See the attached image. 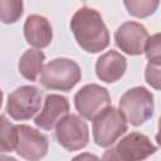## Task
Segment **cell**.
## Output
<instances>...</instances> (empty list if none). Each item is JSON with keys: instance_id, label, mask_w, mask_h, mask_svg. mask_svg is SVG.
<instances>
[{"instance_id": "2e32d148", "label": "cell", "mask_w": 161, "mask_h": 161, "mask_svg": "<svg viewBox=\"0 0 161 161\" xmlns=\"http://www.w3.org/2000/svg\"><path fill=\"white\" fill-rule=\"evenodd\" d=\"M127 13L137 19H145L156 13L160 0H123Z\"/></svg>"}, {"instance_id": "9c48e42d", "label": "cell", "mask_w": 161, "mask_h": 161, "mask_svg": "<svg viewBox=\"0 0 161 161\" xmlns=\"http://www.w3.org/2000/svg\"><path fill=\"white\" fill-rule=\"evenodd\" d=\"M148 38L147 29L137 21H125L114 31L117 48L128 55L143 54Z\"/></svg>"}, {"instance_id": "52a82bcc", "label": "cell", "mask_w": 161, "mask_h": 161, "mask_svg": "<svg viewBox=\"0 0 161 161\" xmlns=\"http://www.w3.org/2000/svg\"><path fill=\"white\" fill-rule=\"evenodd\" d=\"M58 143L67 151H78L89 142L88 125L77 114H67L55 127Z\"/></svg>"}, {"instance_id": "30bf717a", "label": "cell", "mask_w": 161, "mask_h": 161, "mask_svg": "<svg viewBox=\"0 0 161 161\" xmlns=\"http://www.w3.org/2000/svg\"><path fill=\"white\" fill-rule=\"evenodd\" d=\"M19 138L16 145V153L30 161H36L48 153L49 142L44 133L28 125H18Z\"/></svg>"}, {"instance_id": "6da1fadb", "label": "cell", "mask_w": 161, "mask_h": 161, "mask_svg": "<svg viewBox=\"0 0 161 161\" xmlns=\"http://www.w3.org/2000/svg\"><path fill=\"white\" fill-rule=\"evenodd\" d=\"M69 26L77 44L87 53H99L109 45V31L101 13L93 8L78 9Z\"/></svg>"}, {"instance_id": "d6986e66", "label": "cell", "mask_w": 161, "mask_h": 161, "mask_svg": "<svg viewBox=\"0 0 161 161\" xmlns=\"http://www.w3.org/2000/svg\"><path fill=\"white\" fill-rule=\"evenodd\" d=\"M145 54L147 60H161V33H156L148 38Z\"/></svg>"}, {"instance_id": "e0dca14e", "label": "cell", "mask_w": 161, "mask_h": 161, "mask_svg": "<svg viewBox=\"0 0 161 161\" xmlns=\"http://www.w3.org/2000/svg\"><path fill=\"white\" fill-rule=\"evenodd\" d=\"M24 13L23 0H0V19L4 24L16 23Z\"/></svg>"}, {"instance_id": "8992f818", "label": "cell", "mask_w": 161, "mask_h": 161, "mask_svg": "<svg viewBox=\"0 0 161 161\" xmlns=\"http://www.w3.org/2000/svg\"><path fill=\"white\" fill-rule=\"evenodd\" d=\"M42 91L35 86H21L8 96L5 111L14 121L33 118L42 106Z\"/></svg>"}, {"instance_id": "7a4b0ae2", "label": "cell", "mask_w": 161, "mask_h": 161, "mask_svg": "<svg viewBox=\"0 0 161 161\" xmlns=\"http://www.w3.org/2000/svg\"><path fill=\"white\" fill-rule=\"evenodd\" d=\"M80 78L82 70L77 62L69 58H55L44 65L39 82L48 89L69 92Z\"/></svg>"}, {"instance_id": "ba28073f", "label": "cell", "mask_w": 161, "mask_h": 161, "mask_svg": "<svg viewBox=\"0 0 161 161\" xmlns=\"http://www.w3.org/2000/svg\"><path fill=\"white\" fill-rule=\"evenodd\" d=\"M108 106H111L109 92L99 84H86L74 94V107L84 119L93 121Z\"/></svg>"}, {"instance_id": "8fae6325", "label": "cell", "mask_w": 161, "mask_h": 161, "mask_svg": "<svg viewBox=\"0 0 161 161\" xmlns=\"http://www.w3.org/2000/svg\"><path fill=\"white\" fill-rule=\"evenodd\" d=\"M69 108L67 97L50 93L45 97L42 111L34 118V125L40 130L50 131L55 128L67 114H69Z\"/></svg>"}, {"instance_id": "ac0fdd59", "label": "cell", "mask_w": 161, "mask_h": 161, "mask_svg": "<svg viewBox=\"0 0 161 161\" xmlns=\"http://www.w3.org/2000/svg\"><path fill=\"white\" fill-rule=\"evenodd\" d=\"M145 80L153 89L161 91V60H148L145 69Z\"/></svg>"}, {"instance_id": "277c9868", "label": "cell", "mask_w": 161, "mask_h": 161, "mask_svg": "<svg viewBox=\"0 0 161 161\" xmlns=\"http://www.w3.org/2000/svg\"><path fill=\"white\" fill-rule=\"evenodd\" d=\"M127 130V119L121 109L108 106L93 119V141L99 147H109L122 135H125Z\"/></svg>"}, {"instance_id": "4fadbf2b", "label": "cell", "mask_w": 161, "mask_h": 161, "mask_svg": "<svg viewBox=\"0 0 161 161\" xmlns=\"http://www.w3.org/2000/svg\"><path fill=\"white\" fill-rule=\"evenodd\" d=\"M127 69L126 58L117 50L103 53L96 62V75L104 83H114L119 80Z\"/></svg>"}, {"instance_id": "9a60e30c", "label": "cell", "mask_w": 161, "mask_h": 161, "mask_svg": "<svg viewBox=\"0 0 161 161\" xmlns=\"http://www.w3.org/2000/svg\"><path fill=\"white\" fill-rule=\"evenodd\" d=\"M19 138L18 125H13L6 116L1 114V131H0V150L1 153H10L15 151Z\"/></svg>"}, {"instance_id": "5b68a950", "label": "cell", "mask_w": 161, "mask_h": 161, "mask_svg": "<svg viewBox=\"0 0 161 161\" xmlns=\"http://www.w3.org/2000/svg\"><path fill=\"white\" fill-rule=\"evenodd\" d=\"M157 147L151 140L141 132H131L121 138L114 147L107 150L103 155L104 160L121 161H138L153 155Z\"/></svg>"}, {"instance_id": "7c38bea8", "label": "cell", "mask_w": 161, "mask_h": 161, "mask_svg": "<svg viewBox=\"0 0 161 161\" xmlns=\"http://www.w3.org/2000/svg\"><path fill=\"white\" fill-rule=\"evenodd\" d=\"M23 30L26 43L33 48L43 49L53 40V28L49 20L43 15H29L24 23Z\"/></svg>"}, {"instance_id": "3957f363", "label": "cell", "mask_w": 161, "mask_h": 161, "mask_svg": "<svg viewBox=\"0 0 161 161\" xmlns=\"http://www.w3.org/2000/svg\"><path fill=\"white\" fill-rule=\"evenodd\" d=\"M118 106L127 122L135 127H138L146 123L153 116V94L146 87L137 86L127 89L121 96Z\"/></svg>"}, {"instance_id": "ffe728a7", "label": "cell", "mask_w": 161, "mask_h": 161, "mask_svg": "<svg viewBox=\"0 0 161 161\" xmlns=\"http://www.w3.org/2000/svg\"><path fill=\"white\" fill-rule=\"evenodd\" d=\"M157 128H158V131H157V133H156V136H155V140H156L157 145H158V146L161 147V116H160V118H158Z\"/></svg>"}, {"instance_id": "5bb4252c", "label": "cell", "mask_w": 161, "mask_h": 161, "mask_svg": "<svg viewBox=\"0 0 161 161\" xmlns=\"http://www.w3.org/2000/svg\"><path fill=\"white\" fill-rule=\"evenodd\" d=\"M44 60H45V54L40 49H28L25 50L18 63V69L19 73L30 82H35L42 74L43 68H44Z\"/></svg>"}]
</instances>
